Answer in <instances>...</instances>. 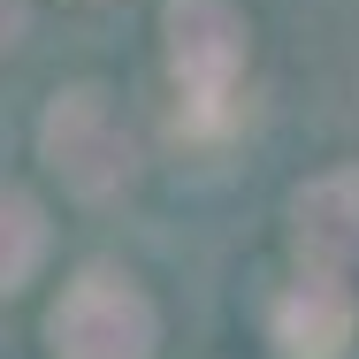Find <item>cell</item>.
Segmentation results:
<instances>
[{"label":"cell","mask_w":359,"mask_h":359,"mask_svg":"<svg viewBox=\"0 0 359 359\" xmlns=\"http://www.w3.org/2000/svg\"><path fill=\"white\" fill-rule=\"evenodd\" d=\"M15 31H23V0H0V54L15 46Z\"/></svg>","instance_id":"obj_1"}]
</instances>
